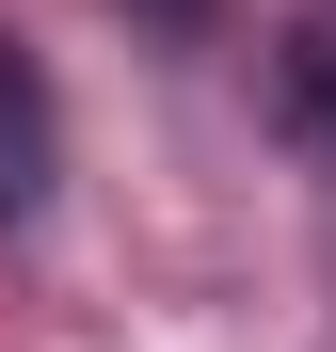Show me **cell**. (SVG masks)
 Masks as SVG:
<instances>
[{
    "instance_id": "cell-1",
    "label": "cell",
    "mask_w": 336,
    "mask_h": 352,
    "mask_svg": "<svg viewBox=\"0 0 336 352\" xmlns=\"http://www.w3.org/2000/svg\"><path fill=\"white\" fill-rule=\"evenodd\" d=\"M48 160H65V129H48V80L0 48V224H32V208H48Z\"/></svg>"
},
{
    "instance_id": "cell-2",
    "label": "cell",
    "mask_w": 336,
    "mask_h": 352,
    "mask_svg": "<svg viewBox=\"0 0 336 352\" xmlns=\"http://www.w3.org/2000/svg\"><path fill=\"white\" fill-rule=\"evenodd\" d=\"M289 96H304V129H320V144H336V16H320V32H304V48H289Z\"/></svg>"
}]
</instances>
